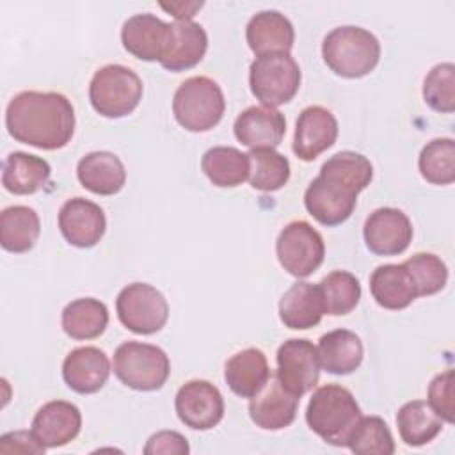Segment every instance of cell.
Listing matches in <instances>:
<instances>
[{
    "label": "cell",
    "instance_id": "cell-6",
    "mask_svg": "<svg viewBox=\"0 0 455 455\" xmlns=\"http://www.w3.org/2000/svg\"><path fill=\"white\" fill-rule=\"evenodd\" d=\"M140 98L142 80L123 64H107L91 78L89 100L92 108L103 117L119 119L132 114Z\"/></svg>",
    "mask_w": 455,
    "mask_h": 455
},
{
    "label": "cell",
    "instance_id": "cell-10",
    "mask_svg": "<svg viewBox=\"0 0 455 455\" xmlns=\"http://www.w3.org/2000/svg\"><path fill=\"white\" fill-rule=\"evenodd\" d=\"M275 254L281 267L300 279L311 275L323 263L325 243L309 222L293 220L281 229L275 240Z\"/></svg>",
    "mask_w": 455,
    "mask_h": 455
},
{
    "label": "cell",
    "instance_id": "cell-14",
    "mask_svg": "<svg viewBox=\"0 0 455 455\" xmlns=\"http://www.w3.org/2000/svg\"><path fill=\"white\" fill-rule=\"evenodd\" d=\"M59 229L68 243L89 249L105 235L107 217L100 204L84 197H73L59 210Z\"/></svg>",
    "mask_w": 455,
    "mask_h": 455
},
{
    "label": "cell",
    "instance_id": "cell-38",
    "mask_svg": "<svg viewBox=\"0 0 455 455\" xmlns=\"http://www.w3.org/2000/svg\"><path fill=\"white\" fill-rule=\"evenodd\" d=\"M414 279L418 297H428L441 291L448 281L444 261L432 252H418L403 261Z\"/></svg>",
    "mask_w": 455,
    "mask_h": 455
},
{
    "label": "cell",
    "instance_id": "cell-18",
    "mask_svg": "<svg viewBox=\"0 0 455 455\" xmlns=\"http://www.w3.org/2000/svg\"><path fill=\"white\" fill-rule=\"evenodd\" d=\"M110 377V361L98 347H78L62 363V379L75 393L92 395Z\"/></svg>",
    "mask_w": 455,
    "mask_h": 455
},
{
    "label": "cell",
    "instance_id": "cell-25",
    "mask_svg": "<svg viewBox=\"0 0 455 455\" xmlns=\"http://www.w3.org/2000/svg\"><path fill=\"white\" fill-rule=\"evenodd\" d=\"M370 291L380 307L391 311L405 309L418 299L414 279L403 263L377 267L370 275Z\"/></svg>",
    "mask_w": 455,
    "mask_h": 455
},
{
    "label": "cell",
    "instance_id": "cell-16",
    "mask_svg": "<svg viewBox=\"0 0 455 455\" xmlns=\"http://www.w3.org/2000/svg\"><path fill=\"white\" fill-rule=\"evenodd\" d=\"M208 50V36L206 30L192 21H174L169 23V34L164 46V52L158 62L172 71H187L197 66Z\"/></svg>",
    "mask_w": 455,
    "mask_h": 455
},
{
    "label": "cell",
    "instance_id": "cell-40",
    "mask_svg": "<svg viewBox=\"0 0 455 455\" xmlns=\"http://www.w3.org/2000/svg\"><path fill=\"white\" fill-rule=\"evenodd\" d=\"M188 451L190 448L187 439L174 430H160L153 434L144 446L146 455H187Z\"/></svg>",
    "mask_w": 455,
    "mask_h": 455
},
{
    "label": "cell",
    "instance_id": "cell-3",
    "mask_svg": "<svg viewBox=\"0 0 455 455\" xmlns=\"http://www.w3.org/2000/svg\"><path fill=\"white\" fill-rule=\"evenodd\" d=\"M361 416V407L354 395L339 384L318 387L311 395L306 409L309 428L332 446H347Z\"/></svg>",
    "mask_w": 455,
    "mask_h": 455
},
{
    "label": "cell",
    "instance_id": "cell-28",
    "mask_svg": "<svg viewBox=\"0 0 455 455\" xmlns=\"http://www.w3.org/2000/svg\"><path fill=\"white\" fill-rule=\"evenodd\" d=\"M316 350L320 366L332 375H348L355 371L364 357L361 338L348 329H336L323 334Z\"/></svg>",
    "mask_w": 455,
    "mask_h": 455
},
{
    "label": "cell",
    "instance_id": "cell-34",
    "mask_svg": "<svg viewBox=\"0 0 455 455\" xmlns=\"http://www.w3.org/2000/svg\"><path fill=\"white\" fill-rule=\"evenodd\" d=\"M320 293L323 300V309L327 315L343 316L348 315L361 299L359 279L347 270H334L327 274L320 284Z\"/></svg>",
    "mask_w": 455,
    "mask_h": 455
},
{
    "label": "cell",
    "instance_id": "cell-32",
    "mask_svg": "<svg viewBox=\"0 0 455 455\" xmlns=\"http://www.w3.org/2000/svg\"><path fill=\"white\" fill-rule=\"evenodd\" d=\"M398 434L407 446H423L430 443L441 430V416L423 400L403 403L396 414Z\"/></svg>",
    "mask_w": 455,
    "mask_h": 455
},
{
    "label": "cell",
    "instance_id": "cell-30",
    "mask_svg": "<svg viewBox=\"0 0 455 455\" xmlns=\"http://www.w3.org/2000/svg\"><path fill=\"white\" fill-rule=\"evenodd\" d=\"M41 233L39 215L34 208L16 204L0 213V243L5 251L21 254L28 252Z\"/></svg>",
    "mask_w": 455,
    "mask_h": 455
},
{
    "label": "cell",
    "instance_id": "cell-2",
    "mask_svg": "<svg viewBox=\"0 0 455 455\" xmlns=\"http://www.w3.org/2000/svg\"><path fill=\"white\" fill-rule=\"evenodd\" d=\"M5 126L21 144L46 151L60 149L75 133V108L60 92L23 91L9 101Z\"/></svg>",
    "mask_w": 455,
    "mask_h": 455
},
{
    "label": "cell",
    "instance_id": "cell-29",
    "mask_svg": "<svg viewBox=\"0 0 455 455\" xmlns=\"http://www.w3.org/2000/svg\"><path fill=\"white\" fill-rule=\"evenodd\" d=\"M201 169L215 187L233 188L249 178L251 164L247 153L231 146H215L203 155Z\"/></svg>",
    "mask_w": 455,
    "mask_h": 455
},
{
    "label": "cell",
    "instance_id": "cell-41",
    "mask_svg": "<svg viewBox=\"0 0 455 455\" xmlns=\"http://www.w3.org/2000/svg\"><path fill=\"white\" fill-rule=\"evenodd\" d=\"M46 446L36 437L34 432L14 430L0 437V453H44Z\"/></svg>",
    "mask_w": 455,
    "mask_h": 455
},
{
    "label": "cell",
    "instance_id": "cell-17",
    "mask_svg": "<svg viewBox=\"0 0 455 455\" xmlns=\"http://www.w3.org/2000/svg\"><path fill=\"white\" fill-rule=\"evenodd\" d=\"M299 400L283 387L275 375H270L267 384L251 398L249 416L263 430H281L295 421Z\"/></svg>",
    "mask_w": 455,
    "mask_h": 455
},
{
    "label": "cell",
    "instance_id": "cell-26",
    "mask_svg": "<svg viewBox=\"0 0 455 455\" xmlns=\"http://www.w3.org/2000/svg\"><path fill=\"white\" fill-rule=\"evenodd\" d=\"M270 375L267 355L252 347L231 355L224 366L226 384L242 398H252L267 384Z\"/></svg>",
    "mask_w": 455,
    "mask_h": 455
},
{
    "label": "cell",
    "instance_id": "cell-31",
    "mask_svg": "<svg viewBox=\"0 0 455 455\" xmlns=\"http://www.w3.org/2000/svg\"><path fill=\"white\" fill-rule=\"evenodd\" d=\"M60 323L73 339H94L103 334L108 323V309L98 299H76L62 309Z\"/></svg>",
    "mask_w": 455,
    "mask_h": 455
},
{
    "label": "cell",
    "instance_id": "cell-19",
    "mask_svg": "<svg viewBox=\"0 0 455 455\" xmlns=\"http://www.w3.org/2000/svg\"><path fill=\"white\" fill-rule=\"evenodd\" d=\"M238 142L251 149L277 148L286 133L284 116L270 107H247L242 110L233 124Z\"/></svg>",
    "mask_w": 455,
    "mask_h": 455
},
{
    "label": "cell",
    "instance_id": "cell-23",
    "mask_svg": "<svg viewBox=\"0 0 455 455\" xmlns=\"http://www.w3.org/2000/svg\"><path fill=\"white\" fill-rule=\"evenodd\" d=\"M76 178L84 188L98 196H114L126 183V169L117 155L92 151L80 158Z\"/></svg>",
    "mask_w": 455,
    "mask_h": 455
},
{
    "label": "cell",
    "instance_id": "cell-8",
    "mask_svg": "<svg viewBox=\"0 0 455 455\" xmlns=\"http://www.w3.org/2000/svg\"><path fill=\"white\" fill-rule=\"evenodd\" d=\"M114 373L126 387L156 391L169 379L171 361L156 345L124 341L114 352Z\"/></svg>",
    "mask_w": 455,
    "mask_h": 455
},
{
    "label": "cell",
    "instance_id": "cell-37",
    "mask_svg": "<svg viewBox=\"0 0 455 455\" xmlns=\"http://www.w3.org/2000/svg\"><path fill=\"white\" fill-rule=\"evenodd\" d=\"M425 103L441 114L455 110V66L443 62L434 66L423 82Z\"/></svg>",
    "mask_w": 455,
    "mask_h": 455
},
{
    "label": "cell",
    "instance_id": "cell-11",
    "mask_svg": "<svg viewBox=\"0 0 455 455\" xmlns=\"http://www.w3.org/2000/svg\"><path fill=\"white\" fill-rule=\"evenodd\" d=\"M275 377L295 396L311 391L320 379V357L316 347L304 338H291L277 348Z\"/></svg>",
    "mask_w": 455,
    "mask_h": 455
},
{
    "label": "cell",
    "instance_id": "cell-5",
    "mask_svg": "<svg viewBox=\"0 0 455 455\" xmlns=\"http://www.w3.org/2000/svg\"><path fill=\"white\" fill-rule=\"evenodd\" d=\"M226 100L220 85L208 76H190L176 89L172 112L180 126L201 133L217 126L224 116Z\"/></svg>",
    "mask_w": 455,
    "mask_h": 455
},
{
    "label": "cell",
    "instance_id": "cell-9",
    "mask_svg": "<svg viewBox=\"0 0 455 455\" xmlns=\"http://www.w3.org/2000/svg\"><path fill=\"white\" fill-rule=\"evenodd\" d=\"M119 322L135 334H155L169 318V304L162 291L148 283L124 286L116 299Z\"/></svg>",
    "mask_w": 455,
    "mask_h": 455
},
{
    "label": "cell",
    "instance_id": "cell-35",
    "mask_svg": "<svg viewBox=\"0 0 455 455\" xmlns=\"http://www.w3.org/2000/svg\"><path fill=\"white\" fill-rule=\"evenodd\" d=\"M419 174L432 185L455 181V142L453 139H434L423 146L418 158Z\"/></svg>",
    "mask_w": 455,
    "mask_h": 455
},
{
    "label": "cell",
    "instance_id": "cell-42",
    "mask_svg": "<svg viewBox=\"0 0 455 455\" xmlns=\"http://www.w3.org/2000/svg\"><path fill=\"white\" fill-rule=\"evenodd\" d=\"M160 7L167 12H171L176 21H187L192 20L197 9L203 7V2H171V4H160Z\"/></svg>",
    "mask_w": 455,
    "mask_h": 455
},
{
    "label": "cell",
    "instance_id": "cell-33",
    "mask_svg": "<svg viewBox=\"0 0 455 455\" xmlns=\"http://www.w3.org/2000/svg\"><path fill=\"white\" fill-rule=\"evenodd\" d=\"M249 181L251 187L261 192H275L290 180V162L284 155L272 148H258L249 153Z\"/></svg>",
    "mask_w": 455,
    "mask_h": 455
},
{
    "label": "cell",
    "instance_id": "cell-36",
    "mask_svg": "<svg viewBox=\"0 0 455 455\" xmlns=\"http://www.w3.org/2000/svg\"><path fill=\"white\" fill-rule=\"evenodd\" d=\"M347 446L357 455H393L395 441L387 423L379 416H361Z\"/></svg>",
    "mask_w": 455,
    "mask_h": 455
},
{
    "label": "cell",
    "instance_id": "cell-7",
    "mask_svg": "<svg viewBox=\"0 0 455 455\" xmlns=\"http://www.w3.org/2000/svg\"><path fill=\"white\" fill-rule=\"evenodd\" d=\"M251 92L263 107L275 108L293 100L300 87V68L286 52L258 55L249 68Z\"/></svg>",
    "mask_w": 455,
    "mask_h": 455
},
{
    "label": "cell",
    "instance_id": "cell-4",
    "mask_svg": "<svg viewBox=\"0 0 455 455\" xmlns=\"http://www.w3.org/2000/svg\"><path fill=\"white\" fill-rule=\"evenodd\" d=\"M322 57L338 76L361 78L379 64L380 43L363 27H336L323 37Z\"/></svg>",
    "mask_w": 455,
    "mask_h": 455
},
{
    "label": "cell",
    "instance_id": "cell-27",
    "mask_svg": "<svg viewBox=\"0 0 455 455\" xmlns=\"http://www.w3.org/2000/svg\"><path fill=\"white\" fill-rule=\"evenodd\" d=\"M52 176L50 164L36 155L12 151L2 164V185L16 196H28L41 190Z\"/></svg>",
    "mask_w": 455,
    "mask_h": 455
},
{
    "label": "cell",
    "instance_id": "cell-20",
    "mask_svg": "<svg viewBox=\"0 0 455 455\" xmlns=\"http://www.w3.org/2000/svg\"><path fill=\"white\" fill-rule=\"evenodd\" d=\"M82 428L80 409L66 400L44 403L32 419V432L46 448H59L71 443Z\"/></svg>",
    "mask_w": 455,
    "mask_h": 455
},
{
    "label": "cell",
    "instance_id": "cell-15",
    "mask_svg": "<svg viewBox=\"0 0 455 455\" xmlns=\"http://www.w3.org/2000/svg\"><path fill=\"white\" fill-rule=\"evenodd\" d=\"M338 121L331 110L320 105L306 107L295 123L293 153L304 162L315 160L338 139Z\"/></svg>",
    "mask_w": 455,
    "mask_h": 455
},
{
    "label": "cell",
    "instance_id": "cell-1",
    "mask_svg": "<svg viewBox=\"0 0 455 455\" xmlns=\"http://www.w3.org/2000/svg\"><path fill=\"white\" fill-rule=\"evenodd\" d=\"M373 178L371 162L355 151H339L323 162L320 174L304 192L306 210L323 226L343 224L354 212L357 196Z\"/></svg>",
    "mask_w": 455,
    "mask_h": 455
},
{
    "label": "cell",
    "instance_id": "cell-22",
    "mask_svg": "<svg viewBox=\"0 0 455 455\" xmlns=\"http://www.w3.org/2000/svg\"><path fill=\"white\" fill-rule=\"evenodd\" d=\"M325 315L318 284L307 281L293 283L279 300V318L284 327L306 331L320 323Z\"/></svg>",
    "mask_w": 455,
    "mask_h": 455
},
{
    "label": "cell",
    "instance_id": "cell-39",
    "mask_svg": "<svg viewBox=\"0 0 455 455\" xmlns=\"http://www.w3.org/2000/svg\"><path fill=\"white\" fill-rule=\"evenodd\" d=\"M428 405L441 416L443 421H455V384L453 370L435 375L428 386Z\"/></svg>",
    "mask_w": 455,
    "mask_h": 455
},
{
    "label": "cell",
    "instance_id": "cell-24",
    "mask_svg": "<svg viewBox=\"0 0 455 455\" xmlns=\"http://www.w3.org/2000/svg\"><path fill=\"white\" fill-rule=\"evenodd\" d=\"M245 39L256 55L274 52L290 53L295 41V30L291 21L279 11H261L249 20Z\"/></svg>",
    "mask_w": 455,
    "mask_h": 455
},
{
    "label": "cell",
    "instance_id": "cell-13",
    "mask_svg": "<svg viewBox=\"0 0 455 455\" xmlns=\"http://www.w3.org/2000/svg\"><path fill=\"white\" fill-rule=\"evenodd\" d=\"M411 219L398 208L384 206L371 212L364 222L366 247L379 256L402 254L412 242Z\"/></svg>",
    "mask_w": 455,
    "mask_h": 455
},
{
    "label": "cell",
    "instance_id": "cell-21",
    "mask_svg": "<svg viewBox=\"0 0 455 455\" xmlns=\"http://www.w3.org/2000/svg\"><path fill=\"white\" fill-rule=\"evenodd\" d=\"M169 34V23L155 14L142 12L130 16L121 28V41L128 53L140 60H158Z\"/></svg>",
    "mask_w": 455,
    "mask_h": 455
},
{
    "label": "cell",
    "instance_id": "cell-12",
    "mask_svg": "<svg viewBox=\"0 0 455 455\" xmlns=\"http://www.w3.org/2000/svg\"><path fill=\"white\" fill-rule=\"evenodd\" d=\"M174 409L181 423L194 430H210L224 418V398L208 380L185 382L174 398Z\"/></svg>",
    "mask_w": 455,
    "mask_h": 455
}]
</instances>
